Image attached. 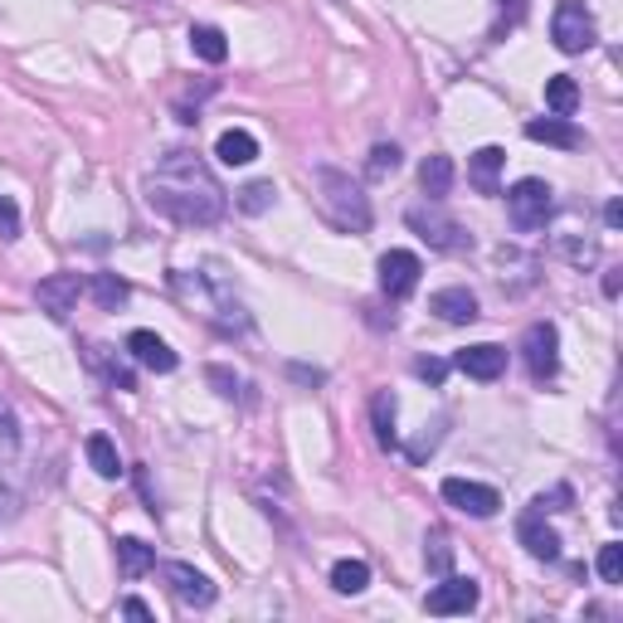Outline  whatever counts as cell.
Masks as SVG:
<instances>
[{
  "instance_id": "obj_1",
  "label": "cell",
  "mask_w": 623,
  "mask_h": 623,
  "mask_svg": "<svg viewBox=\"0 0 623 623\" xmlns=\"http://www.w3.org/2000/svg\"><path fill=\"white\" fill-rule=\"evenodd\" d=\"M146 205L171 224L205 230V224H220L230 200H224L220 180L196 152H166L146 176Z\"/></svg>"
},
{
  "instance_id": "obj_2",
  "label": "cell",
  "mask_w": 623,
  "mask_h": 623,
  "mask_svg": "<svg viewBox=\"0 0 623 623\" xmlns=\"http://www.w3.org/2000/svg\"><path fill=\"white\" fill-rule=\"evenodd\" d=\"M312 186H316V205H322V214H326V220H332L342 234H366V230H370V200H366V190H360L346 171L316 166V171H312Z\"/></svg>"
},
{
  "instance_id": "obj_3",
  "label": "cell",
  "mask_w": 623,
  "mask_h": 623,
  "mask_svg": "<svg viewBox=\"0 0 623 623\" xmlns=\"http://www.w3.org/2000/svg\"><path fill=\"white\" fill-rule=\"evenodd\" d=\"M507 214H512V224L521 234L546 230L550 214H555V190L546 186V180H536V176L516 180V186L507 190Z\"/></svg>"
},
{
  "instance_id": "obj_4",
  "label": "cell",
  "mask_w": 623,
  "mask_h": 623,
  "mask_svg": "<svg viewBox=\"0 0 623 623\" xmlns=\"http://www.w3.org/2000/svg\"><path fill=\"white\" fill-rule=\"evenodd\" d=\"M404 220H410V230H414L429 248H438V254H463V248H472V234L463 230L453 214L438 210V205H414L410 214H404Z\"/></svg>"
},
{
  "instance_id": "obj_5",
  "label": "cell",
  "mask_w": 623,
  "mask_h": 623,
  "mask_svg": "<svg viewBox=\"0 0 623 623\" xmlns=\"http://www.w3.org/2000/svg\"><path fill=\"white\" fill-rule=\"evenodd\" d=\"M550 40L560 54H585L594 49V15L585 10V0H560L550 20Z\"/></svg>"
},
{
  "instance_id": "obj_6",
  "label": "cell",
  "mask_w": 623,
  "mask_h": 623,
  "mask_svg": "<svg viewBox=\"0 0 623 623\" xmlns=\"http://www.w3.org/2000/svg\"><path fill=\"white\" fill-rule=\"evenodd\" d=\"M444 502L453 507V512H463V516H472V521H487V516H497L502 512V497H497V487H487V482H472V478H444Z\"/></svg>"
},
{
  "instance_id": "obj_7",
  "label": "cell",
  "mask_w": 623,
  "mask_h": 623,
  "mask_svg": "<svg viewBox=\"0 0 623 623\" xmlns=\"http://www.w3.org/2000/svg\"><path fill=\"white\" fill-rule=\"evenodd\" d=\"M521 356H526V370L536 380H555V370H560V332H555V322H531L526 336H521Z\"/></svg>"
},
{
  "instance_id": "obj_8",
  "label": "cell",
  "mask_w": 623,
  "mask_h": 623,
  "mask_svg": "<svg viewBox=\"0 0 623 623\" xmlns=\"http://www.w3.org/2000/svg\"><path fill=\"white\" fill-rule=\"evenodd\" d=\"M78 298H84V278L78 274H49L35 282V302L44 316H54V322H69L78 312Z\"/></svg>"
},
{
  "instance_id": "obj_9",
  "label": "cell",
  "mask_w": 623,
  "mask_h": 623,
  "mask_svg": "<svg viewBox=\"0 0 623 623\" xmlns=\"http://www.w3.org/2000/svg\"><path fill=\"white\" fill-rule=\"evenodd\" d=\"M419 274H424L419 254H410V248H390V254L380 258V292H385L390 302L410 298V292L419 288Z\"/></svg>"
},
{
  "instance_id": "obj_10",
  "label": "cell",
  "mask_w": 623,
  "mask_h": 623,
  "mask_svg": "<svg viewBox=\"0 0 623 623\" xmlns=\"http://www.w3.org/2000/svg\"><path fill=\"white\" fill-rule=\"evenodd\" d=\"M478 599H482L478 580H468V575H444V585L429 589L424 609H429V614H472Z\"/></svg>"
},
{
  "instance_id": "obj_11",
  "label": "cell",
  "mask_w": 623,
  "mask_h": 623,
  "mask_svg": "<svg viewBox=\"0 0 623 623\" xmlns=\"http://www.w3.org/2000/svg\"><path fill=\"white\" fill-rule=\"evenodd\" d=\"M166 585H171V594H176L186 609H210V604H214L210 575H200L196 565H186V560H171V565H166Z\"/></svg>"
},
{
  "instance_id": "obj_12",
  "label": "cell",
  "mask_w": 623,
  "mask_h": 623,
  "mask_svg": "<svg viewBox=\"0 0 623 623\" xmlns=\"http://www.w3.org/2000/svg\"><path fill=\"white\" fill-rule=\"evenodd\" d=\"M127 356L137 360L142 370H156V376H171V370H176V360H180L176 351L166 346L156 332H132V336H127Z\"/></svg>"
},
{
  "instance_id": "obj_13",
  "label": "cell",
  "mask_w": 623,
  "mask_h": 623,
  "mask_svg": "<svg viewBox=\"0 0 623 623\" xmlns=\"http://www.w3.org/2000/svg\"><path fill=\"white\" fill-rule=\"evenodd\" d=\"M502 166H507V152L502 146H482V152L468 156V186L478 196H502Z\"/></svg>"
},
{
  "instance_id": "obj_14",
  "label": "cell",
  "mask_w": 623,
  "mask_h": 623,
  "mask_svg": "<svg viewBox=\"0 0 623 623\" xmlns=\"http://www.w3.org/2000/svg\"><path fill=\"white\" fill-rule=\"evenodd\" d=\"M429 312H438V322H448V326H468V322H478V292L438 288L434 298H429Z\"/></svg>"
},
{
  "instance_id": "obj_15",
  "label": "cell",
  "mask_w": 623,
  "mask_h": 623,
  "mask_svg": "<svg viewBox=\"0 0 623 623\" xmlns=\"http://www.w3.org/2000/svg\"><path fill=\"white\" fill-rule=\"evenodd\" d=\"M453 366H458L468 380H497L507 370V351L492 346V342H482V346L458 351V356H453Z\"/></svg>"
},
{
  "instance_id": "obj_16",
  "label": "cell",
  "mask_w": 623,
  "mask_h": 623,
  "mask_svg": "<svg viewBox=\"0 0 623 623\" xmlns=\"http://www.w3.org/2000/svg\"><path fill=\"white\" fill-rule=\"evenodd\" d=\"M516 536H521V546H526V555H536V560H560V536L546 526V516L526 512L516 526Z\"/></svg>"
},
{
  "instance_id": "obj_17",
  "label": "cell",
  "mask_w": 623,
  "mask_h": 623,
  "mask_svg": "<svg viewBox=\"0 0 623 623\" xmlns=\"http://www.w3.org/2000/svg\"><path fill=\"white\" fill-rule=\"evenodd\" d=\"M526 137L546 142V146H560V152H575V146L585 142L580 127H575L570 118H536V122H526Z\"/></svg>"
},
{
  "instance_id": "obj_18",
  "label": "cell",
  "mask_w": 623,
  "mask_h": 623,
  "mask_svg": "<svg viewBox=\"0 0 623 623\" xmlns=\"http://www.w3.org/2000/svg\"><path fill=\"white\" fill-rule=\"evenodd\" d=\"M214 156H220L224 166H248V162H258V137L244 127H230V132H220V142H214Z\"/></svg>"
},
{
  "instance_id": "obj_19",
  "label": "cell",
  "mask_w": 623,
  "mask_h": 623,
  "mask_svg": "<svg viewBox=\"0 0 623 623\" xmlns=\"http://www.w3.org/2000/svg\"><path fill=\"white\" fill-rule=\"evenodd\" d=\"M118 570L127 580H142L146 570H156V546H146L142 536H122L118 541Z\"/></svg>"
},
{
  "instance_id": "obj_20",
  "label": "cell",
  "mask_w": 623,
  "mask_h": 623,
  "mask_svg": "<svg viewBox=\"0 0 623 623\" xmlns=\"http://www.w3.org/2000/svg\"><path fill=\"white\" fill-rule=\"evenodd\" d=\"M419 190H424L429 200H444L453 190V156H444V152L424 156V166H419Z\"/></svg>"
},
{
  "instance_id": "obj_21",
  "label": "cell",
  "mask_w": 623,
  "mask_h": 623,
  "mask_svg": "<svg viewBox=\"0 0 623 623\" xmlns=\"http://www.w3.org/2000/svg\"><path fill=\"white\" fill-rule=\"evenodd\" d=\"M84 292H88V298H93L103 312H118L122 302L132 298V282H127V278H118V274H93V278L84 282Z\"/></svg>"
},
{
  "instance_id": "obj_22",
  "label": "cell",
  "mask_w": 623,
  "mask_h": 623,
  "mask_svg": "<svg viewBox=\"0 0 623 623\" xmlns=\"http://www.w3.org/2000/svg\"><path fill=\"white\" fill-rule=\"evenodd\" d=\"M84 453H88V463H93V472L98 478H122V458H118V448H112V438L108 434H88V444H84Z\"/></svg>"
},
{
  "instance_id": "obj_23",
  "label": "cell",
  "mask_w": 623,
  "mask_h": 623,
  "mask_svg": "<svg viewBox=\"0 0 623 623\" xmlns=\"http://www.w3.org/2000/svg\"><path fill=\"white\" fill-rule=\"evenodd\" d=\"M546 108L555 112V118H570V112L580 108V84H575L570 74L546 78Z\"/></svg>"
},
{
  "instance_id": "obj_24",
  "label": "cell",
  "mask_w": 623,
  "mask_h": 623,
  "mask_svg": "<svg viewBox=\"0 0 623 623\" xmlns=\"http://www.w3.org/2000/svg\"><path fill=\"white\" fill-rule=\"evenodd\" d=\"M190 49H196V59H205V64H224V59H230L224 30H214V25H190Z\"/></svg>"
},
{
  "instance_id": "obj_25",
  "label": "cell",
  "mask_w": 623,
  "mask_h": 623,
  "mask_svg": "<svg viewBox=\"0 0 623 623\" xmlns=\"http://www.w3.org/2000/svg\"><path fill=\"white\" fill-rule=\"evenodd\" d=\"M370 429H376V444L380 448H394L400 438H394V394L380 390L376 400H370Z\"/></svg>"
},
{
  "instance_id": "obj_26",
  "label": "cell",
  "mask_w": 623,
  "mask_h": 623,
  "mask_svg": "<svg viewBox=\"0 0 623 623\" xmlns=\"http://www.w3.org/2000/svg\"><path fill=\"white\" fill-rule=\"evenodd\" d=\"M88 360L103 370V380L112 385V390H137V376H132V366H122L118 356H108V346H88Z\"/></svg>"
},
{
  "instance_id": "obj_27",
  "label": "cell",
  "mask_w": 623,
  "mask_h": 623,
  "mask_svg": "<svg viewBox=\"0 0 623 623\" xmlns=\"http://www.w3.org/2000/svg\"><path fill=\"white\" fill-rule=\"evenodd\" d=\"M370 585V565L366 560H336L332 565V589L336 594H360Z\"/></svg>"
},
{
  "instance_id": "obj_28",
  "label": "cell",
  "mask_w": 623,
  "mask_h": 623,
  "mask_svg": "<svg viewBox=\"0 0 623 623\" xmlns=\"http://www.w3.org/2000/svg\"><path fill=\"white\" fill-rule=\"evenodd\" d=\"M424 565H429L434 575H448V570H453V541H448L444 526H434V531L424 536Z\"/></svg>"
},
{
  "instance_id": "obj_29",
  "label": "cell",
  "mask_w": 623,
  "mask_h": 623,
  "mask_svg": "<svg viewBox=\"0 0 623 623\" xmlns=\"http://www.w3.org/2000/svg\"><path fill=\"white\" fill-rule=\"evenodd\" d=\"M274 200H278L274 180H254V186H244V190H240V210H244V214H264V210H274Z\"/></svg>"
},
{
  "instance_id": "obj_30",
  "label": "cell",
  "mask_w": 623,
  "mask_h": 623,
  "mask_svg": "<svg viewBox=\"0 0 623 623\" xmlns=\"http://www.w3.org/2000/svg\"><path fill=\"white\" fill-rule=\"evenodd\" d=\"M366 171L376 176V180H380V176H394V171H400V146H394V142H380L376 152H370Z\"/></svg>"
},
{
  "instance_id": "obj_31",
  "label": "cell",
  "mask_w": 623,
  "mask_h": 623,
  "mask_svg": "<svg viewBox=\"0 0 623 623\" xmlns=\"http://www.w3.org/2000/svg\"><path fill=\"white\" fill-rule=\"evenodd\" d=\"M570 502H575V492H570V487H550V492H541L536 497V502H531V512H536V516H550V512H570Z\"/></svg>"
},
{
  "instance_id": "obj_32",
  "label": "cell",
  "mask_w": 623,
  "mask_h": 623,
  "mask_svg": "<svg viewBox=\"0 0 623 623\" xmlns=\"http://www.w3.org/2000/svg\"><path fill=\"white\" fill-rule=\"evenodd\" d=\"M599 575H604V585H619L623 580V546H619V541L599 546Z\"/></svg>"
},
{
  "instance_id": "obj_33",
  "label": "cell",
  "mask_w": 623,
  "mask_h": 623,
  "mask_svg": "<svg viewBox=\"0 0 623 623\" xmlns=\"http://www.w3.org/2000/svg\"><path fill=\"white\" fill-rule=\"evenodd\" d=\"M0 240H20V205L10 196H0Z\"/></svg>"
},
{
  "instance_id": "obj_34",
  "label": "cell",
  "mask_w": 623,
  "mask_h": 623,
  "mask_svg": "<svg viewBox=\"0 0 623 623\" xmlns=\"http://www.w3.org/2000/svg\"><path fill=\"white\" fill-rule=\"evenodd\" d=\"M205 380L214 385V394H224V400L240 394V380H234V370H224V366H205Z\"/></svg>"
},
{
  "instance_id": "obj_35",
  "label": "cell",
  "mask_w": 623,
  "mask_h": 623,
  "mask_svg": "<svg viewBox=\"0 0 623 623\" xmlns=\"http://www.w3.org/2000/svg\"><path fill=\"white\" fill-rule=\"evenodd\" d=\"M414 376H419V380H429V385H444V376H448V360L419 356V360H414Z\"/></svg>"
},
{
  "instance_id": "obj_36",
  "label": "cell",
  "mask_w": 623,
  "mask_h": 623,
  "mask_svg": "<svg viewBox=\"0 0 623 623\" xmlns=\"http://www.w3.org/2000/svg\"><path fill=\"white\" fill-rule=\"evenodd\" d=\"M20 444V424H15V414H10V404L5 400H0V448H15Z\"/></svg>"
},
{
  "instance_id": "obj_37",
  "label": "cell",
  "mask_w": 623,
  "mask_h": 623,
  "mask_svg": "<svg viewBox=\"0 0 623 623\" xmlns=\"http://www.w3.org/2000/svg\"><path fill=\"white\" fill-rule=\"evenodd\" d=\"M10 516H15V492L0 482V521H10Z\"/></svg>"
},
{
  "instance_id": "obj_38",
  "label": "cell",
  "mask_w": 623,
  "mask_h": 623,
  "mask_svg": "<svg viewBox=\"0 0 623 623\" xmlns=\"http://www.w3.org/2000/svg\"><path fill=\"white\" fill-rule=\"evenodd\" d=\"M122 614L127 619H152V609H146L142 599H122Z\"/></svg>"
},
{
  "instance_id": "obj_39",
  "label": "cell",
  "mask_w": 623,
  "mask_h": 623,
  "mask_svg": "<svg viewBox=\"0 0 623 623\" xmlns=\"http://www.w3.org/2000/svg\"><path fill=\"white\" fill-rule=\"evenodd\" d=\"M604 224H609V230H619V224H623V205H619V200H609V205H604Z\"/></svg>"
},
{
  "instance_id": "obj_40",
  "label": "cell",
  "mask_w": 623,
  "mask_h": 623,
  "mask_svg": "<svg viewBox=\"0 0 623 623\" xmlns=\"http://www.w3.org/2000/svg\"><path fill=\"white\" fill-rule=\"evenodd\" d=\"M619 274H623V268H609V274H604V298H619Z\"/></svg>"
}]
</instances>
